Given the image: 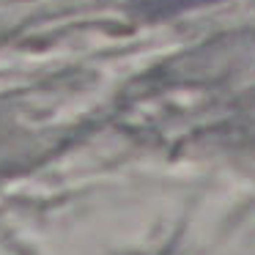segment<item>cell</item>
Returning <instances> with one entry per match:
<instances>
[{"label":"cell","mask_w":255,"mask_h":255,"mask_svg":"<svg viewBox=\"0 0 255 255\" xmlns=\"http://www.w3.org/2000/svg\"><path fill=\"white\" fill-rule=\"evenodd\" d=\"M217 0H137V11L143 17H173V14H181V11H192V8L200 6H211Z\"/></svg>","instance_id":"obj_1"}]
</instances>
